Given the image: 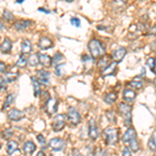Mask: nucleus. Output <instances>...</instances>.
Segmentation results:
<instances>
[{"mask_svg":"<svg viewBox=\"0 0 156 156\" xmlns=\"http://www.w3.org/2000/svg\"><path fill=\"white\" fill-rule=\"evenodd\" d=\"M148 65H149V67H150V69H151V71H152L153 73H155V59L153 58H149L148 59Z\"/></svg>","mask_w":156,"mask_h":156,"instance_id":"c9c22d12","label":"nucleus"},{"mask_svg":"<svg viewBox=\"0 0 156 156\" xmlns=\"http://www.w3.org/2000/svg\"><path fill=\"white\" fill-rule=\"evenodd\" d=\"M117 94L114 92H112V93H108V94L105 96L104 98V101L107 103V104H112L115 100H117Z\"/></svg>","mask_w":156,"mask_h":156,"instance_id":"a878e982","label":"nucleus"},{"mask_svg":"<svg viewBox=\"0 0 156 156\" xmlns=\"http://www.w3.org/2000/svg\"><path fill=\"white\" fill-rule=\"evenodd\" d=\"M37 156H46V155H45V153L43 152V151H40V152L37 154Z\"/></svg>","mask_w":156,"mask_h":156,"instance_id":"79ce46f5","label":"nucleus"},{"mask_svg":"<svg viewBox=\"0 0 156 156\" xmlns=\"http://www.w3.org/2000/svg\"><path fill=\"white\" fill-rule=\"evenodd\" d=\"M32 51V46L31 43H30L29 40H25V41L22 43V47H21V54H29L30 52Z\"/></svg>","mask_w":156,"mask_h":156,"instance_id":"aec40b11","label":"nucleus"},{"mask_svg":"<svg viewBox=\"0 0 156 156\" xmlns=\"http://www.w3.org/2000/svg\"><path fill=\"white\" fill-rule=\"evenodd\" d=\"M106 117L109 119V122H110V121H112V123L117 122V121H115V115L112 110H108V112H106Z\"/></svg>","mask_w":156,"mask_h":156,"instance_id":"f704fd0d","label":"nucleus"},{"mask_svg":"<svg viewBox=\"0 0 156 156\" xmlns=\"http://www.w3.org/2000/svg\"><path fill=\"white\" fill-rule=\"evenodd\" d=\"M23 1H24V0H17V2H18V3H22Z\"/></svg>","mask_w":156,"mask_h":156,"instance_id":"49530a36","label":"nucleus"},{"mask_svg":"<svg viewBox=\"0 0 156 156\" xmlns=\"http://www.w3.org/2000/svg\"><path fill=\"white\" fill-rule=\"evenodd\" d=\"M18 150V143L15 142V140H9L6 145V151H7V154L12 155L14 154V152Z\"/></svg>","mask_w":156,"mask_h":156,"instance_id":"412c9836","label":"nucleus"},{"mask_svg":"<svg viewBox=\"0 0 156 156\" xmlns=\"http://www.w3.org/2000/svg\"><path fill=\"white\" fill-rule=\"evenodd\" d=\"M95 156H106V154L104 153V151H103L102 149H98L97 152L94 154Z\"/></svg>","mask_w":156,"mask_h":156,"instance_id":"ea45409f","label":"nucleus"},{"mask_svg":"<svg viewBox=\"0 0 156 156\" xmlns=\"http://www.w3.org/2000/svg\"><path fill=\"white\" fill-rule=\"evenodd\" d=\"M148 145H149V148H150V149L152 150L153 152H155V133L152 135V136L150 137Z\"/></svg>","mask_w":156,"mask_h":156,"instance_id":"7c9ffc66","label":"nucleus"},{"mask_svg":"<svg viewBox=\"0 0 156 156\" xmlns=\"http://www.w3.org/2000/svg\"><path fill=\"white\" fill-rule=\"evenodd\" d=\"M37 140L40 142V144L42 145V147L45 149V145H46V140H45V137L43 136L42 134H39V135L37 136Z\"/></svg>","mask_w":156,"mask_h":156,"instance_id":"e433bc0d","label":"nucleus"},{"mask_svg":"<svg viewBox=\"0 0 156 156\" xmlns=\"http://www.w3.org/2000/svg\"><path fill=\"white\" fill-rule=\"evenodd\" d=\"M64 59V56H62V54H60L59 52H56L55 55L53 56V58H51V65L52 66H57V65H59L60 62H62V60Z\"/></svg>","mask_w":156,"mask_h":156,"instance_id":"393cba45","label":"nucleus"},{"mask_svg":"<svg viewBox=\"0 0 156 156\" xmlns=\"http://www.w3.org/2000/svg\"><path fill=\"white\" fill-rule=\"evenodd\" d=\"M27 62L30 65V66L32 67H36L39 65V56H37V54H31L30 56L28 57V59H27Z\"/></svg>","mask_w":156,"mask_h":156,"instance_id":"bb28decb","label":"nucleus"},{"mask_svg":"<svg viewBox=\"0 0 156 156\" xmlns=\"http://www.w3.org/2000/svg\"><path fill=\"white\" fill-rule=\"evenodd\" d=\"M37 46H39L40 49L46 50V49H49V48H51V47H53V42H52L48 37H42L41 39H40L39 43H37Z\"/></svg>","mask_w":156,"mask_h":156,"instance_id":"f8f14e48","label":"nucleus"},{"mask_svg":"<svg viewBox=\"0 0 156 156\" xmlns=\"http://www.w3.org/2000/svg\"><path fill=\"white\" fill-rule=\"evenodd\" d=\"M24 117H25L24 112L16 109V108H12V109H9V112H7V118L11 121H20L23 119Z\"/></svg>","mask_w":156,"mask_h":156,"instance_id":"6e6552de","label":"nucleus"},{"mask_svg":"<svg viewBox=\"0 0 156 156\" xmlns=\"http://www.w3.org/2000/svg\"><path fill=\"white\" fill-rule=\"evenodd\" d=\"M131 110H132L131 105L127 104V103H120L119 104V112L121 115L123 117V119H124L125 125H127V126L131 125V118H132Z\"/></svg>","mask_w":156,"mask_h":156,"instance_id":"7ed1b4c3","label":"nucleus"},{"mask_svg":"<svg viewBox=\"0 0 156 156\" xmlns=\"http://www.w3.org/2000/svg\"><path fill=\"white\" fill-rule=\"evenodd\" d=\"M5 70H6L5 64H4V62H0V73H4V72H5Z\"/></svg>","mask_w":156,"mask_h":156,"instance_id":"a19ab883","label":"nucleus"},{"mask_svg":"<svg viewBox=\"0 0 156 156\" xmlns=\"http://www.w3.org/2000/svg\"><path fill=\"white\" fill-rule=\"evenodd\" d=\"M3 19L6 20V21H12V20L14 19V15H12L11 12L5 11L3 12Z\"/></svg>","mask_w":156,"mask_h":156,"instance_id":"72a5a7b5","label":"nucleus"},{"mask_svg":"<svg viewBox=\"0 0 156 156\" xmlns=\"http://www.w3.org/2000/svg\"><path fill=\"white\" fill-rule=\"evenodd\" d=\"M65 146H66V143H65V140H62V138L55 137L49 140V148L53 151L62 150L65 148Z\"/></svg>","mask_w":156,"mask_h":156,"instance_id":"0eeeda50","label":"nucleus"},{"mask_svg":"<svg viewBox=\"0 0 156 156\" xmlns=\"http://www.w3.org/2000/svg\"><path fill=\"white\" fill-rule=\"evenodd\" d=\"M12 42L9 37H5L3 43L1 44V46H0V50H1L2 53H9L12 50Z\"/></svg>","mask_w":156,"mask_h":156,"instance_id":"a211bd4d","label":"nucleus"},{"mask_svg":"<svg viewBox=\"0 0 156 156\" xmlns=\"http://www.w3.org/2000/svg\"><path fill=\"white\" fill-rule=\"evenodd\" d=\"M129 146H130V149H131L132 152H137L138 150H140V145H138L136 138H133L129 142Z\"/></svg>","mask_w":156,"mask_h":156,"instance_id":"c85d7f7f","label":"nucleus"},{"mask_svg":"<svg viewBox=\"0 0 156 156\" xmlns=\"http://www.w3.org/2000/svg\"><path fill=\"white\" fill-rule=\"evenodd\" d=\"M89 50L93 58H97V57H101L105 54V47L97 39H93L92 41L89 43Z\"/></svg>","mask_w":156,"mask_h":156,"instance_id":"f257e3e1","label":"nucleus"},{"mask_svg":"<svg viewBox=\"0 0 156 156\" xmlns=\"http://www.w3.org/2000/svg\"><path fill=\"white\" fill-rule=\"evenodd\" d=\"M14 100H15V95L14 94H11V95H9V96L6 97V99H5V102H4V105H3V109H5V108H7L9 106V105L12 104V102H14Z\"/></svg>","mask_w":156,"mask_h":156,"instance_id":"c756f323","label":"nucleus"},{"mask_svg":"<svg viewBox=\"0 0 156 156\" xmlns=\"http://www.w3.org/2000/svg\"><path fill=\"white\" fill-rule=\"evenodd\" d=\"M122 156H131V152H130V150L127 147H125L124 150H123Z\"/></svg>","mask_w":156,"mask_h":156,"instance_id":"58836bf2","label":"nucleus"},{"mask_svg":"<svg viewBox=\"0 0 156 156\" xmlns=\"http://www.w3.org/2000/svg\"><path fill=\"white\" fill-rule=\"evenodd\" d=\"M27 64H28V62H27V58L24 56L23 54H21L19 57V59L17 60L16 65H17V67H19V68H25L27 66Z\"/></svg>","mask_w":156,"mask_h":156,"instance_id":"cd10ccee","label":"nucleus"},{"mask_svg":"<svg viewBox=\"0 0 156 156\" xmlns=\"http://www.w3.org/2000/svg\"><path fill=\"white\" fill-rule=\"evenodd\" d=\"M66 1H69V2H71V1H73V0H66Z\"/></svg>","mask_w":156,"mask_h":156,"instance_id":"de8ad7c7","label":"nucleus"},{"mask_svg":"<svg viewBox=\"0 0 156 156\" xmlns=\"http://www.w3.org/2000/svg\"><path fill=\"white\" fill-rule=\"evenodd\" d=\"M117 68H118V62H110L108 66L105 68V69H103L102 71V75L103 76H108V75H112L115 74V71H117Z\"/></svg>","mask_w":156,"mask_h":156,"instance_id":"4468645a","label":"nucleus"},{"mask_svg":"<svg viewBox=\"0 0 156 156\" xmlns=\"http://www.w3.org/2000/svg\"><path fill=\"white\" fill-rule=\"evenodd\" d=\"M127 53V50L124 48V47H119L115 50H114L112 53V59L115 60V62H120L121 60L125 57V55Z\"/></svg>","mask_w":156,"mask_h":156,"instance_id":"1a4fd4ad","label":"nucleus"},{"mask_svg":"<svg viewBox=\"0 0 156 156\" xmlns=\"http://www.w3.org/2000/svg\"><path fill=\"white\" fill-rule=\"evenodd\" d=\"M123 97H124V99L126 100L127 102H131L135 99V97H136V93L130 89H126V90H124Z\"/></svg>","mask_w":156,"mask_h":156,"instance_id":"6ab92c4d","label":"nucleus"},{"mask_svg":"<svg viewBox=\"0 0 156 156\" xmlns=\"http://www.w3.org/2000/svg\"><path fill=\"white\" fill-rule=\"evenodd\" d=\"M4 28V25L1 23V22H0V29H3Z\"/></svg>","mask_w":156,"mask_h":156,"instance_id":"a18cd8bd","label":"nucleus"},{"mask_svg":"<svg viewBox=\"0 0 156 156\" xmlns=\"http://www.w3.org/2000/svg\"><path fill=\"white\" fill-rule=\"evenodd\" d=\"M109 64H110V56H106V55L104 54L102 56V58L98 62V68L103 70V69H105Z\"/></svg>","mask_w":156,"mask_h":156,"instance_id":"5701e85b","label":"nucleus"},{"mask_svg":"<svg viewBox=\"0 0 156 156\" xmlns=\"http://www.w3.org/2000/svg\"><path fill=\"white\" fill-rule=\"evenodd\" d=\"M57 107H58V100L55 98H49L45 104V109L49 115H54L57 112Z\"/></svg>","mask_w":156,"mask_h":156,"instance_id":"423d86ee","label":"nucleus"},{"mask_svg":"<svg viewBox=\"0 0 156 156\" xmlns=\"http://www.w3.org/2000/svg\"><path fill=\"white\" fill-rule=\"evenodd\" d=\"M133 138H136V132H135L134 128L130 127L129 129L125 132L124 136L122 137V140H123V143H125V144H126V143H129L130 140H133Z\"/></svg>","mask_w":156,"mask_h":156,"instance_id":"ddd939ff","label":"nucleus"},{"mask_svg":"<svg viewBox=\"0 0 156 156\" xmlns=\"http://www.w3.org/2000/svg\"><path fill=\"white\" fill-rule=\"evenodd\" d=\"M30 23H31V22H30L29 20H19V21L15 22L14 27H15V29H16V30L22 31V30L26 29L27 27L30 25Z\"/></svg>","mask_w":156,"mask_h":156,"instance_id":"dca6fc26","label":"nucleus"},{"mask_svg":"<svg viewBox=\"0 0 156 156\" xmlns=\"http://www.w3.org/2000/svg\"><path fill=\"white\" fill-rule=\"evenodd\" d=\"M37 149L36 145L34 144V142H31V140H28V142H26L23 146V151L26 154H31L32 152H34V150Z\"/></svg>","mask_w":156,"mask_h":156,"instance_id":"4be33fe9","label":"nucleus"},{"mask_svg":"<svg viewBox=\"0 0 156 156\" xmlns=\"http://www.w3.org/2000/svg\"><path fill=\"white\" fill-rule=\"evenodd\" d=\"M118 1H119V2H120V3L124 4V3H125V2H126V1H127V0H118Z\"/></svg>","mask_w":156,"mask_h":156,"instance_id":"37998d69","label":"nucleus"},{"mask_svg":"<svg viewBox=\"0 0 156 156\" xmlns=\"http://www.w3.org/2000/svg\"><path fill=\"white\" fill-rule=\"evenodd\" d=\"M129 85L133 87V89H140L143 87V83L142 81H135V80H133V81L129 82Z\"/></svg>","mask_w":156,"mask_h":156,"instance_id":"473e14b6","label":"nucleus"},{"mask_svg":"<svg viewBox=\"0 0 156 156\" xmlns=\"http://www.w3.org/2000/svg\"><path fill=\"white\" fill-rule=\"evenodd\" d=\"M68 119L73 125H78L81 122V115L79 112L74 107H69L68 109Z\"/></svg>","mask_w":156,"mask_h":156,"instance_id":"39448f33","label":"nucleus"},{"mask_svg":"<svg viewBox=\"0 0 156 156\" xmlns=\"http://www.w3.org/2000/svg\"><path fill=\"white\" fill-rule=\"evenodd\" d=\"M37 56H39V64H41L42 66H44V67L51 66V57H50L49 55L40 53V54H37Z\"/></svg>","mask_w":156,"mask_h":156,"instance_id":"f3484780","label":"nucleus"},{"mask_svg":"<svg viewBox=\"0 0 156 156\" xmlns=\"http://www.w3.org/2000/svg\"><path fill=\"white\" fill-rule=\"evenodd\" d=\"M19 77V72L18 71H11V72H6L5 75H4L3 77V80L7 83H9V82H14L16 81L17 79H18Z\"/></svg>","mask_w":156,"mask_h":156,"instance_id":"2eb2a0df","label":"nucleus"},{"mask_svg":"<svg viewBox=\"0 0 156 156\" xmlns=\"http://www.w3.org/2000/svg\"><path fill=\"white\" fill-rule=\"evenodd\" d=\"M89 135L92 140H97L98 136H99V131H98V128L96 125V122H95L94 119H90V123H89Z\"/></svg>","mask_w":156,"mask_h":156,"instance_id":"9d476101","label":"nucleus"},{"mask_svg":"<svg viewBox=\"0 0 156 156\" xmlns=\"http://www.w3.org/2000/svg\"><path fill=\"white\" fill-rule=\"evenodd\" d=\"M12 133L14 132H12V128H6V129L2 132V136H3V138H9L12 135Z\"/></svg>","mask_w":156,"mask_h":156,"instance_id":"2f4dec72","label":"nucleus"},{"mask_svg":"<svg viewBox=\"0 0 156 156\" xmlns=\"http://www.w3.org/2000/svg\"><path fill=\"white\" fill-rule=\"evenodd\" d=\"M39 11H44L45 12H46V14H49V12L47 11V9H39Z\"/></svg>","mask_w":156,"mask_h":156,"instance_id":"c03bdc74","label":"nucleus"},{"mask_svg":"<svg viewBox=\"0 0 156 156\" xmlns=\"http://www.w3.org/2000/svg\"><path fill=\"white\" fill-rule=\"evenodd\" d=\"M49 77H50V73L48 71H46V70H39L37 72V80L43 84L49 83Z\"/></svg>","mask_w":156,"mask_h":156,"instance_id":"9b49d317","label":"nucleus"},{"mask_svg":"<svg viewBox=\"0 0 156 156\" xmlns=\"http://www.w3.org/2000/svg\"><path fill=\"white\" fill-rule=\"evenodd\" d=\"M65 125H66V115H57L53 119V122H52V129L55 132H58L62 129H64Z\"/></svg>","mask_w":156,"mask_h":156,"instance_id":"20e7f679","label":"nucleus"},{"mask_svg":"<svg viewBox=\"0 0 156 156\" xmlns=\"http://www.w3.org/2000/svg\"><path fill=\"white\" fill-rule=\"evenodd\" d=\"M31 81L34 84V96L37 97L41 94V87H40V82L37 80L36 77H31Z\"/></svg>","mask_w":156,"mask_h":156,"instance_id":"b1692460","label":"nucleus"},{"mask_svg":"<svg viewBox=\"0 0 156 156\" xmlns=\"http://www.w3.org/2000/svg\"><path fill=\"white\" fill-rule=\"evenodd\" d=\"M104 134L105 140H106L107 145H112L114 146L119 142V134H120V130L118 128H112L108 127L106 129H104L103 131Z\"/></svg>","mask_w":156,"mask_h":156,"instance_id":"f03ea898","label":"nucleus"},{"mask_svg":"<svg viewBox=\"0 0 156 156\" xmlns=\"http://www.w3.org/2000/svg\"><path fill=\"white\" fill-rule=\"evenodd\" d=\"M71 24L75 27H79L80 26V20L78 18H72L71 19Z\"/></svg>","mask_w":156,"mask_h":156,"instance_id":"4c0bfd02","label":"nucleus"}]
</instances>
